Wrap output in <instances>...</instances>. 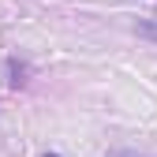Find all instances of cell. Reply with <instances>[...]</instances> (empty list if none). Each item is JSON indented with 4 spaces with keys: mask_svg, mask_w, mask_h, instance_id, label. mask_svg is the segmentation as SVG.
<instances>
[{
    "mask_svg": "<svg viewBox=\"0 0 157 157\" xmlns=\"http://www.w3.org/2000/svg\"><path fill=\"white\" fill-rule=\"evenodd\" d=\"M135 30H139L142 37H150V41H157V19H146V23H135Z\"/></svg>",
    "mask_w": 157,
    "mask_h": 157,
    "instance_id": "obj_1",
    "label": "cell"
},
{
    "mask_svg": "<svg viewBox=\"0 0 157 157\" xmlns=\"http://www.w3.org/2000/svg\"><path fill=\"white\" fill-rule=\"evenodd\" d=\"M116 157H139V153H127V150H124V153H116Z\"/></svg>",
    "mask_w": 157,
    "mask_h": 157,
    "instance_id": "obj_2",
    "label": "cell"
},
{
    "mask_svg": "<svg viewBox=\"0 0 157 157\" xmlns=\"http://www.w3.org/2000/svg\"><path fill=\"white\" fill-rule=\"evenodd\" d=\"M45 157H60V153H45Z\"/></svg>",
    "mask_w": 157,
    "mask_h": 157,
    "instance_id": "obj_3",
    "label": "cell"
}]
</instances>
